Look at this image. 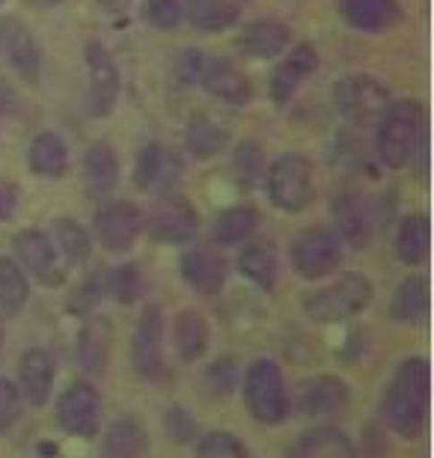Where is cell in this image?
I'll list each match as a JSON object with an SVG mask.
<instances>
[{"mask_svg": "<svg viewBox=\"0 0 434 458\" xmlns=\"http://www.w3.org/2000/svg\"><path fill=\"white\" fill-rule=\"evenodd\" d=\"M238 268L247 280H253L265 292H271L277 286V277H280V262H277L274 247L268 244H247L238 253Z\"/></svg>", "mask_w": 434, "mask_h": 458, "instance_id": "32", "label": "cell"}, {"mask_svg": "<svg viewBox=\"0 0 434 458\" xmlns=\"http://www.w3.org/2000/svg\"><path fill=\"white\" fill-rule=\"evenodd\" d=\"M211 343V331L208 322L202 318V313L197 310H182L175 316V352L184 363H197L206 357Z\"/></svg>", "mask_w": 434, "mask_h": 458, "instance_id": "26", "label": "cell"}, {"mask_svg": "<svg viewBox=\"0 0 434 458\" xmlns=\"http://www.w3.org/2000/svg\"><path fill=\"white\" fill-rule=\"evenodd\" d=\"M197 458H251L233 432H208L200 437Z\"/></svg>", "mask_w": 434, "mask_h": 458, "instance_id": "40", "label": "cell"}, {"mask_svg": "<svg viewBox=\"0 0 434 458\" xmlns=\"http://www.w3.org/2000/svg\"><path fill=\"white\" fill-rule=\"evenodd\" d=\"M182 13V0H143V21L155 30H175Z\"/></svg>", "mask_w": 434, "mask_h": 458, "instance_id": "41", "label": "cell"}, {"mask_svg": "<svg viewBox=\"0 0 434 458\" xmlns=\"http://www.w3.org/2000/svg\"><path fill=\"white\" fill-rule=\"evenodd\" d=\"M87 72H89V96H87V107L89 114L101 119L114 111L116 98H119V69L116 60L110 57V51L101 42H87Z\"/></svg>", "mask_w": 434, "mask_h": 458, "instance_id": "13", "label": "cell"}, {"mask_svg": "<svg viewBox=\"0 0 434 458\" xmlns=\"http://www.w3.org/2000/svg\"><path fill=\"white\" fill-rule=\"evenodd\" d=\"M429 247H431V224L429 215H408L399 224L396 233V256L404 265H422L429 259Z\"/></svg>", "mask_w": 434, "mask_h": 458, "instance_id": "27", "label": "cell"}, {"mask_svg": "<svg viewBox=\"0 0 434 458\" xmlns=\"http://www.w3.org/2000/svg\"><path fill=\"white\" fill-rule=\"evenodd\" d=\"M84 182L89 197H107L110 191L119 185V158L114 152V146L98 140L92 143L87 155H84Z\"/></svg>", "mask_w": 434, "mask_h": 458, "instance_id": "24", "label": "cell"}, {"mask_svg": "<svg viewBox=\"0 0 434 458\" xmlns=\"http://www.w3.org/2000/svg\"><path fill=\"white\" fill-rule=\"evenodd\" d=\"M0 60L27 84H36L42 72V54L33 33L18 18H0Z\"/></svg>", "mask_w": 434, "mask_h": 458, "instance_id": "14", "label": "cell"}, {"mask_svg": "<svg viewBox=\"0 0 434 458\" xmlns=\"http://www.w3.org/2000/svg\"><path fill=\"white\" fill-rule=\"evenodd\" d=\"M429 417V360L408 357L387 384L381 396L384 426L404 441H413Z\"/></svg>", "mask_w": 434, "mask_h": 458, "instance_id": "1", "label": "cell"}, {"mask_svg": "<svg viewBox=\"0 0 434 458\" xmlns=\"http://www.w3.org/2000/svg\"><path fill=\"white\" fill-rule=\"evenodd\" d=\"M101 295H105V271H92L75 289V295L69 298V310L72 313H89L101 301Z\"/></svg>", "mask_w": 434, "mask_h": 458, "instance_id": "42", "label": "cell"}, {"mask_svg": "<svg viewBox=\"0 0 434 458\" xmlns=\"http://www.w3.org/2000/svg\"><path fill=\"white\" fill-rule=\"evenodd\" d=\"M101 6H107V9H125L132 0H98Z\"/></svg>", "mask_w": 434, "mask_h": 458, "instance_id": "49", "label": "cell"}, {"mask_svg": "<svg viewBox=\"0 0 434 458\" xmlns=\"http://www.w3.org/2000/svg\"><path fill=\"white\" fill-rule=\"evenodd\" d=\"M105 292L119 304H134L143 292V274L137 265H119L105 274Z\"/></svg>", "mask_w": 434, "mask_h": 458, "instance_id": "38", "label": "cell"}, {"mask_svg": "<svg viewBox=\"0 0 434 458\" xmlns=\"http://www.w3.org/2000/svg\"><path fill=\"white\" fill-rule=\"evenodd\" d=\"M27 6H33V9H51V6H57L63 4V0H24Z\"/></svg>", "mask_w": 434, "mask_h": 458, "instance_id": "48", "label": "cell"}, {"mask_svg": "<svg viewBox=\"0 0 434 458\" xmlns=\"http://www.w3.org/2000/svg\"><path fill=\"white\" fill-rule=\"evenodd\" d=\"M164 432H167V437H173L175 444H188L197 437V423H193L184 408H170L167 417H164Z\"/></svg>", "mask_w": 434, "mask_h": 458, "instance_id": "44", "label": "cell"}, {"mask_svg": "<svg viewBox=\"0 0 434 458\" xmlns=\"http://www.w3.org/2000/svg\"><path fill=\"white\" fill-rule=\"evenodd\" d=\"M24 411V396L9 378H0V432L13 428L21 420Z\"/></svg>", "mask_w": 434, "mask_h": 458, "instance_id": "43", "label": "cell"}, {"mask_svg": "<svg viewBox=\"0 0 434 458\" xmlns=\"http://www.w3.org/2000/svg\"><path fill=\"white\" fill-rule=\"evenodd\" d=\"M92 233L101 242V247L110 253L132 250L134 242L143 233V212L128 199H114L105 203L92 217Z\"/></svg>", "mask_w": 434, "mask_h": 458, "instance_id": "8", "label": "cell"}, {"mask_svg": "<svg viewBox=\"0 0 434 458\" xmlns=\"http://www.w3.org/2000/svg\"><path fill=\"white\" fill-rule=\"evenodd\" d=\"M351 399V387L336 378V375H316V378L303 381L294 396V408L301 417H330L339 414Z\"/></svg>", "mask_w": 434, "mask_h": 458, "instance_id": "16", "label": "cell"}, {"mask_svg": "<svg viewBox=\"0 0 434 458\" xmlns=\"http://www.w3.org/2000/svg\"><path fill=\"white\" fill-rule=\"evenodd\" d=\"M429 310V280L426 277H408L399 283L390 301V316L396 322H417Z\"/></svg>", "mask_w": 434, "mask_h": 458, "instance_id": "33", "label": "cell"}, {"mask_svg": "<svg viewBox=\"0 0 434 458\" xmlns=\"http://www.w3.org/2000/svg\"><path fill=\"white\" fill-rule=\"evenodd\" d=\"M0 4H6V0H0Z\"/></svg>", "mask_w": 434, "mask_h": 458, "instance_id": "51", "label": "cell"}, {"mask_svg": "<svg viewBox=\"0 0 434 458\" xmlns=\"http://www.w3.org/2000/svg\"><path fill=\"white\" fill-rule=\"evenodd\" d=\"M54 233H57V244L63 256H66L69 265H84L92 253V242H89V233L78 221H72V217H60L57 224H54Z\"/></svg>", "mask_w": 434, "mask_h": 458, "instance_id": "37", "label": "cell"}, {"mask_svg": "<svg viewBox=\"0 0 434 458\" xmlns=\"http://www.w3.org/2000/svg\"><path fill=\"white\" fill-rule=\"evenodd\" d=\"M319 69V54L312 45L301 42L298 48H292V54L277 66L271 78V96L277 105H289L294 93L301 89V84L307 81L312 72Z\"/></svg>", "mask_w": 434, "mask_h": 458, "instance_id": "21", "label": "cell"}, {"mask_svg": "<svg viewBox=\"0 0 434 458\" xmlns=\"http://www.w3.org/2000/svg\"><path fill=\"white\" fill-rule=\"evenodd\" d=\"M268 197L289 215H298L312 203L316 188H312V161L307 155L285 152L268 167Z\"/></svg>", "mask_w": 434, "mask_h": 458, "instance_id": "5", "label": "cell"}, {"mask_svg": "<svg viewBox=\"0 0 434 458\" xmlns=\"http://www.w3.org/2000/svg\"><path fill=\"white\" fill-rule=\"evenodd\" d=\"M235 45H238V51L247 54V57L268 60V57H277V54H283L289 48L292 30L283 21H277V18H260V21H251L242 33H238Z\"/></svg>", "mask_w": 434, "mask_h": 458, "instance_id": "22", "label": "cell"}, {"mask_svg": "<svg viewBox=\"0 0 434 458\" xmlns=\"http://www.w3.org/2000/svg\"><path fill=\"white\" fill-rule=\"evenodd\" d=\"M164 310L158 304H146L134 325L132 336V366L140 381H164L167 378V354H164Z\"/></svg>", "mask_w": 434, "mask_h": 458, "instance_id": "6", "label": "cell"}, {"mask_svg": "<svg viewBox=\"0 0 434 458\" xmlns=\"http://www.w3.org/2000/svg\"><path fill=\"white\" fill-rule=\"evenodd\" d=\"M184 143H188L191 155L197 158H211L226 146V128H220L215 119L206 114H197L184 128Z\"/></svg>", "mask_w": 434, "mask_h": 458, "instance_id": "35", "label": "cell"}, {"mask_svg": "<svg viewBox=\"0 0 434 458\" xmlns=\"http://www.w3.org/2000/svg\"><path fill=\"white\" fill-rule=\"evenodd\" d=\"M289 458H360V455L345 432H339L334 426H319L303 432L292 444Z\"/></svg>", "mask_w": 434, "mask_h": 458, "instance_id": "23", "label": "cell"}, {"mask_svg": "<svg viewBox=\"0 0 434 458\" xmlns=\"http://www.w3.org/2000/svg\"><path fill=\"white\" fill-rule=\"evenodd\" d=\"M15 250V262L21 265L24 274H30L36 283L42 286H60L66 280V271L57 259V250H54L51 238L42 233V229H21L13 242Z\"/></svg>", "mask_w": 434, "mask_h": 458, "instance_id": "11", "label": "cell"}, {"mask_svg": "<svg viewBox=\"0 0 434 458\" xmlns=\"http://www.w3.org/2000/svg\"><path fill=\"white\" fill-rule=\"evenodd\" d=\"M375 289L363 274L348 271L343 277H336L328 286L310 289L307 295L301 298L303 313H307L312 322L319 325H336V322H348L357 313L372 304Z\"/></svg>", "mask_w": 434, "mask_h": 458, "instance_id": "3", "label": "cell"}, {"mask_svg": "<svg viewBox=\"0 0 434 458\" xmlns=\"http://www.w3.org/2000/svg\"><path fill=\"white\" fill-rule=\"evenodd\" d=\"M27 164L36 176L57 179L69 170V149L57 131H39L33 137L30 152H27Z\"/></svg>", "mask_w": 434, "mask_h": 458, "instance_id": "25", "label": "cell"}, {"mask_svg": "<svg viewBox=\"0 0 434 458\" xmlns=\"http://www.w3.org/2000/svg\"><path fill=\"white\" fill-rule=\"evenodd\" d=\"M167 173H170V155L164 152V146L158 143L143 146L134 164V185L140 191H149L155 185H161L167 179Z\"/></svg>", "mask_w": 434, "mask_h": 458, "instance_id": "36", "label": "cell"}, {"mask_svg": "<svg viewBox=\"0 0 434 458\" xmlns=\"http://www.w3.org/2000/svg\"><path fill=\"white\" fill-rule=\"evenodd\" d=\"M334 221L336 233L351 247H366L381 226V208L357 191H343L334 197Z\"/></svg>", "mask_w": 434, "mask_h": 458, "instance_id": "10", "label": "cell"}, {"mask_svg": "<svg viewBox=\"0 0 434 458\" xmlns=\"http://www.w3.org/2000/svg\"><path fill=\"white\" fill-rule=\"evenodd\" d=\"M182 9L188 21L202 33L229 30L238 21V6L233 0H184Z\"/></svg>", "mask_w": 434, "mask_h": 458, "instance_id": "29", "label": "cell"}, {"mask_svg": "<svg viewBox=\"0 0 434 458\" xmlns=\"http://www.w3.org/2000/svg\"><path fill=\"white\" fill-rule=\"evenodd\" d=\"M336 6L345 24L363 33H387L404 18L399 0H336Z\"/></svg>", "mask_w": 434, "mask_h": 458, "instance_id": "19", "label": "cell"}, {"mask_svg": "<svg viewBox=\"0 0 434 458\" xmlns=\"http://www.w3.org/2000/svg\"><path fill=\"white\" fill-rule=\"evenodd\" d=\"M182 277L200 295H220L226 286V259L211 247H193L182 256Z\"/></svg>", "mask_w": 434, "mask_h": 458, "instance_id": "20", "label": "cell"}, {"mask_svg": "<svg viewBox=\"0 0 434 458\" xmlns=\"http://www.w3.org/2000/svg\"><path fill=\"white\" fill-rule=\"evenodd\" d=\"M197 81L208 96H215L220 102H229V105H247L253 96L251 78L238 66H233L229 60H220V57H206V54H202Z\"/></svg>", "mask_w": 434, "mask_h": 458, "instance_id": "17", "label": "cell"}, {"mask_svg": "<svg viewBox=\"0 0 434 458\" xmlns=\"http://www.w3.org/2000/svg\"><path fill=\"white\" fill-rule=\"evenodd\" d=\"M143 226L149 229L155 242L164 244H184L200 233V215L188 199L182 197H161L152 206L149 217H143Z\"/></svg>", "mask_w": 434, "mask_h": 458, "instance_id": "12", "label": "cell"}, {"mask_svg": "<svg viewBox=\"0 0 434 458\" xmlns=\"http://www.w3.org/2000/svg\"><path fill=\"white\" fill-rule=\"evenodd\" d=\"M375 128V152L384 167L402 170L404 164L413 161L417 146L426 137V111L413 98H399L387 102V107L378 114Z\"/></svg>", "mask_w": 434, "mask_h": 458, "instance_id": "2", "label": "cell"}, {"mask_svg": "<svg viewBox=\"0 0 434 458\" xmlns=\"http://www.w3.org/2000/svg\"><path fill=\"white\" fill-rule=\"evenodd\" d=\"M233 170H235V176L242 185H256L262 176H265V155L262 149L256 146L253 140H244V143H238L235 146V152H233Z\"/></svg>", "mask_w": 434, "mask_h": 458, "instance_id": "39", "label": "cell"}, {"mask_svg": "<svg viewBox=\"0 0 434 458\" xmlns=\"http://www.w3.org/2000/svg\"><path fill=\"white\" fill-rule=\"evenodd\" d=\"M244 402L256 423L280 426L289 417V393H285L283 369L274 360H256L244 378Z\"/></svg>", "mask_w": 434, "mask_h": 458, "instance_id": "4", "label": "cell"}, {"mask_svg": "<svg viewBox=\"0 0 434 458\" xmlns=\"http://www.w3.org/2000/svg\"><path fill=\"white\" fill-rule=\"evenodd\" d=\"M54 357L45 348H27L18 360V384H21V396L30 408H42L51 399L54 390Z\"/></svg>", "mask_w": 434, "mask_h": 458, "instance_id": "18", "label": "cell"}, {"mask_svg": "<svg viewBox=\"0 0 434 458\" xmlns=\"http://www.w3.org/2000/svg\"><path fill=\"white\" fill-rule=\"evenodd\" d=\"M110 354V334L105 322H87L81 327L78 343H75V357L87 372H101L107 366Z\"/></svg>", "mask_w": 434, "mask_h": 458, "instance_id": "34", "label": "cell"}, {"mask_svg": "<svg viewBox=\"0 0 434 458\" xmlns=\"http://www.w3.org/2000/svg\"><path fill=\"white\" fill-rule=\"evenodd\" d=\"M387 102H390L387 87L369 75H351L334 87L336 111L357 125H366V123H372V119H378V114L384 111Z\"/></svg>", "mask_w": 434, "mask_h": 458, "instance_id": "9", "label": "cell"}, {"mask_svg": "<svg viewBox=\"0 0 434 458\" xmlns=\"http://www.w3.org/2000/svg\"><path fill=\"white\" fill-rule=\"evenodd\" d=\"M208 381H211V387H215L217 393H229V390H233L235 381H238V366H235V360H229V357L217 360L208 369Z\"/></svg>", "mask_w": 434, "mask_h": 458, "instance_id": "45", "label": "cell"}, {"mask_svg": "<svg viewBox=\"0 0 434 458\" xmlns=\"http://www.w3.org/2000/svg\"><path fill=\"white\" fill-rule=\"evenodd\" d=\"M13 107H15V93H13V87L6 84L4 78H0V123L13 114Z\"/></svg>", "mask_w": 434, "mask_h": 458, "instance_id": "47", "label": "cell"}, {"mask_svg": "<svg viewBox=\"0 0 434 458\" xmlns=\"http://www.w3.org/2000/svg\"><path fill=\"white\" fill-rule=\"evenodd\" d=\"M256 226H260V215H256L253 206H229L215 217L211 235H215L217 244L238 247L256 233Z\"/></svg>", "mask_w": 434, "mask_h": 458, "instance_id": "28", "label": "cell"}, {"mask_svg": "<svg viewBox=\"0 0 434 458\" xmlns=\"http://www.w3.org/2000/svg\"><path fill=\"white\" fill-rule=\"evenodd\" d=\"M149 450L146 428L134 417L116 420L105 435V458H143Z\"/></svg>", "mask_w": 434, "mask_h": 458, "instance_id": "30", "label": "cell"}, {"mask_svg": "<svg viewBox=\"0 0 434 458\" xmlns=\"http://www.w3.org/2000/svg\"><path fill=\"white\" fill-rule=\"evenodd\" d=\"M98 390L89 381H72L57 402V423L75 437H92L98 428Z\"/></svg>", "mask_w": 434, "mask_h": 458, "instance_id": "15", "label": "cell"}, {"mask_svg": "<svg viewBox=\"0 0 434 458\" xmlns=\"http://www.w3.org/2000/svg\"><path fill=\"white\" fill-rule=\"evenodd\" d=\"M0 348H4V318H0Z\"/></svg>", "mask_w": 434, "mask_h": 458, "instance_id": "50", "label": "cell"}, {"mask_svg": "<svg viewBox=\"0 0 434 458\" xmlns=\"http://www.w3.org/2000/svg\"><path fill=\"white\" fill-rule=\"evenodd\" d=\"M27 301H30V283L21 265L9 256H0V313L4 316H21Z\"/></svg>", "mask_w": 434, "mask_h": 458, "instance_id": "31", "label": "cell"}, {"mask_svg": "<svg viewBox=\"0 0 434 458\" xmlns=\"http://www.w3.org/2000/svg\"><path fill=\"white\" fill-rule=\"evenodd\" d=\"M292 265L301 277L321 280L328 274H334L343 262V242L336 233H330L325 226H310L301 229L298 238L289 247Z\"/></svg>", "mask_w": 434, "mask_h": 458, "instance_id": "7", "label": "cell"}, {"mask_svg": "<svg viewBox=\"0 0 434 458\" xmlns=\"http://www.w3.org/2000/svg\"><path fill=\"white\" fill-rule=\"evenodd\" d=\"M18 208V188L15 182L0 179V221H9Z\"/></svg>", "mask_w": 434, "mask_h": 458, "instance_id": "46", "label": "cell"}]
</instances>
